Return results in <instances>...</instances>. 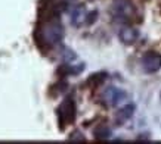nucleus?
<instances>
[{
	"instance_id": "f257e3e1",
	"label": "nucleus",
	"mask_w": 161,
	"mask_h": 144,
	"mask_svg": "<svg viewBox=\"0 0 161 144\" xmlns=\"http://www.w3.org/2000/svg\"><path fill=\"white\" fill-rule=\"evenodd\" d=\"M127 94L124 90L115 88V87H108L102 94V100L107 103L108 106H118L123 101H126Z\"/></svg>"
},
{
	"instance_id": "f03ea898",
	"label": "nucleus",
	"mask_w": 161,
	"mask_h": 144,
	"mask_svg": "<svg viewBox=\"0 0 161 144\" xmlns=\"http://www.w3.org/2000/svg\"><path fill=\"white\" fill-rule=\"evenodd\" d=\"M59 113V124H62V126L71 124L75 118V106H74L73 99H67L64 101L61 107L58 109Z\"/></svg>"
},
{
	"instance_id": "7ed1b4c3",
	"label": "nucleus",
	"mask_w": 161,
	"mask_h": 144,
	"mask_svg": "<svg viewBox=\"0 0 161 144\" xmlns=\"http://www.w3.org/2000/svg\"><path fill=\"white\" fill-rule=\"evenodd\" d=\"M43 35H44V40L49 44L56 46V44H59L64 39V28L59 24H50L44 28Z\"/></svg>"
},
{
	"instance_id": "20e7f679",
	"label": "nucleus",
	"mask_w": 161,
	"mask_h": 144,
	"mask_svg": "<svg viewBox=\"0 0 161 144\" xmlns=\"http://www.w3.org/2000/svg\"><path fill=\"white\" fill-rule=\"evenodd\" d=\"M142 69L147 74H154V72L161 69V54L158 53H147L142 58Z\"/></svg>"
},
{
	"instance_id": "39448f33",
	"label": "nucleus",
	"mask_w": 161,
	"mask_h": 144,
	"mask_svg": "<svg viewBox=\"0 0 161 144\" xmlns=\"http://www.w3.org/2000/svg\"><path fill=\"white\" fill-rule=\"evenodd\" d=\"M118 37L124 44H133L136 43V40L139 39V31L132 28V27H124V28H121Z\"/></svg>"
},
{
	"instance_id": "423d86ee",
	"label": "nucleus",
	"mask_w": 161,
	"mask_h": 144,
	"mask_svg": "<svg viewBox=\"0 0 161 144\" xmlns=\"http://www.w3.org/2000/svg\"><path fill=\"white\" fill-rule=\"evenodd\" d=\"M86 18H87V13H86L83 6H77L71 12V24L75 25V27H80L81 24H84Z\"/></svg>"
},
{
	"instance_id": "0eeeda50",
	"label": "nucleus",
	"mask_w": 161,
	"mask_h": 144,
	"mask_svg": "<svg viewBox=\"0 0 161 144\" xmlns=\"http://www.w3.org/2000/svg\"><path fill=\"white\" fill-rule=\"evenodd\" d=\"M133 112H135V106L124 105L117 113V124H124L126 121H129L133 116Z\"/></svg>"
},
{
	"instance_id": "6e6552de",
	"label": "nucleus",
	"mask_w": 161,
	"mask_h": 144,
	"mask_svg": "<svg viewBox=\"0 0 161 144\" xmlns=\"http://www.w3.org/2000/svg\"><path fill=\"white\" fill-rule=\"evenodd\" d=\"M93 135H95V138H96V140H108L109 137H111V131H109V128H108V126L101 125V126H98V128L95 130Z\"/></svg>"
},
{
	"instance_id": "1a4fd4ad",
	"label": "nucleus",
	"mask_w": 161,
	"mask_h": 144,
	"mask_svg": "<svg viewBox=\"0 0 161 144\" xmlns=\"http://www.w3.org/2000/svg\"><path fill=\"white\" fill-rule=\"evenodd\" d=\"M105 77H107V74H103V72H101V74H95V75H92V77L87 80V84H93V82H95V84L98 85V84H101V82L105 80Z\"/></svg>"
},
{
	"instance_id": "9d476101",
	"label": "nucleus",
	"mask_w": 161,
	"mask_h": 144,
	"mask_svg": "<svg viewBox=\"0 0 161 144\" xmlns=\"http://www.w3.org/2000/svg\"><path fill=\"white\" fill-rule=\"evenodd\" d=\"M62 58L65 62H73V60H75V53L67 49V50H65V54H64Z\"/></svg>"
},
{
	"instance_id": "9b49d317",
	"label": "nucleus",
	"mask_w": 161,
	"mask_h": 144,
	"mask_svg": "<svg viewBox=\"0 0 161 144\" xmlns=\"http://www.w3.org/2000/svg\"><path fill=\"white\" fill-rule=\"evenodd\" d=\"M98 16V12L96 10H93V12H90V13H87V18H86V22L87 24H93L95 22V18Z\"/></svg>"
},
{
	"instance_id": "f8f14e48",
	"label": "nucleus",
	"mask_w": 161,
	"mask_h": 144,
	"mask_svg": "<svg viewBox=\"0 0 161 144\" xmlns=\"http://www.w3.org/2000/svg\"><path fill=\"white\" fill-rule=\"evenodd\" d=\"M69 140H78V141H84L83 135L80 134V132H74V134H71V138Z\"/></svg>"
},
{
	"instance_id": "ddd939ff",
	"label": "nucleus",
	"mask_w": 161,
	"mask_h": 144,
	"mask_svg": "<svg viewBox=\"0 0 161 144\" xmlns=\"http://www.w3.org/2000/svg\"><path fill=\"white\" fill-rule=\"evenodd\" d=\"M160 97H161V96H160Z\"/></svg>"
}]
</instances>
